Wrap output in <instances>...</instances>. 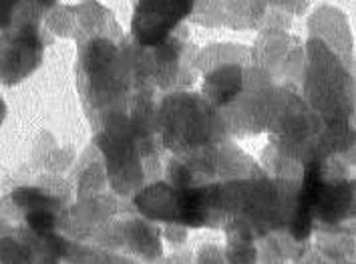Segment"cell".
I'll return each instance as SVG.
<instances>
[{"mask_svg": "<svg viewBox=\"0 0 356 264\" xmlns=\"http://www.w3.org/2000/svg\"><path fill=\"white\" fill-rule=\"evenodd\" d=\"M191 6V0H143L135 15V33L141 42L153 45L165 37Z\"/></svg>", "mask_w": 356, "mask_h": 264, "instance_id": "cell-1", "label": "cell"}, {"mask_svg": "<svg viewBox=\"0 0 356 264\" xmlns=\"http://www.w3.org/2000/svg\"><path fill=\"white\" fill-rule=\"evenodd\" d=\"M15 4H17V0H0V29H4L10 22Z\"/></svg>", "mask_w": 356, "mask_h": 264, "instance_id": "cell-2", "label": "cell"}]
</instances>
